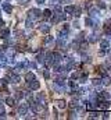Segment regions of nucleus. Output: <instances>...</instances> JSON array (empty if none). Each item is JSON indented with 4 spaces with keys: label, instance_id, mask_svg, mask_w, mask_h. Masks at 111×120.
Returning <instances> with one entry per match:
<instances>
[{
    "label": "nucleus",
    "instance_id": "nucleus-1",
    "mask_svg": "<svg viewBox=\"0 0 111 120\" xmlns=\"http://www.w3.org/2000/svg\"><path fill=\"white\" fill-rule=\"evenodd\" d=\"M39 17H40V11H39L38 8H32V10L28 11V18L36 20V18H39Z\"/></svg>",
    "mask_w": 111,
    "mask_h": 120
},
{
    "label": "nucleus",
    "instance_id": "nucleus-2",
    "mask_svg": "<svg viewBox=\"0 0 111 120\" xmlns=\"http://www.w3.org/2000/svg\"><path fill=\"white\" fill-rule=\"evenodd\" d=\"M10 35V30L6 27H0V39H7Z\"/></svg>",
    "mask_w": 111,
    "mask_h": 120
},
{
    "label": "nucleus",
    "instance_id": "nucleus-3",
    "mask_svg": "<svg viewBox=\"0 0 111 120\" xmlns=\"http://www.w3.org/2000/svg\"><path fill=\"white\" fill-rule=\"evenodd\" d=\"M28 87H29V90L31 91H36L40 88V84H39V81H35V80H32V81H29L28 82Z\"/></svg>",
    "mask_w": 111,
    "mask_h": 120
},
{
    "label": "nucleus",
    "instance_id": "nucleus-4",
    "mask_svg": "<svg viewBox=\"0 0 111 120\" xmlns=\"http://www.w3.org/2000/svg\"><path fill=\"white\" fill-rule=\"evenodd\" d=\"M8 80H10V82L17 84V82H20V75H17V74H10V75H8Z\"/></svg>",
    "mask_w": 111,
    "mask_h": 120
},
{
    "label": "nucleus",
    "instance_id": "nucleus-5",
    "mask_svg": "<svg viewBox=\"0 0 111 120\" xmlns=\"http://www.w3.org/2000/svg\"><path fill=\"white\" fill-rule=\"evenodd\" d=\"M6 103H7L8 106H11V108H14V106H15V98H11V96H7V98H6Z\"/></svg>",
    "mask_w": 111,
    "mask_h": 120
},
{
    "label": "nucleus",
    "instance_id": "nucleus-6",
    "mask_svg": "<svg viewBox=\"0 0 111 120\" xmlns=\"http://www.w3.org/2000/svg\"><path fill=\"white\" fill-rule=\"evenodd\" d=\"M3 10H4L7 14H11V11H13V7H11L8 3H4V4H3Z\"/></svg>",
    "mask_w": 111,
    "mask_h": 120
},
{
    "label": "nucleus",
    "instance_id": "nucleus-7",
    "mask_svg": "<svg viewBox=\"0 0 111 120\" xmlns=\"http://www.w3.org/2000/svg\"><path fill=\"white\" fill-rule=\"evenodd\" d=\"M27 110H28V105H21L20 109H18V113H20V115H25Z\"/></svg>",
    "mask_w": 111,
    "mask_h": 120
},
{
    "label": "nucleus",
    "instance_id": "nucleus-8",
    "mask_svg": "<svg viewBox=\"0 0 111 120\" xmlns=\"http://www.w3.org/2000/svg\"><path fill=\"white\" fill-rule=\"evenodd\" d=\"M39 30H40V32H43V34H47L49 30H50V27H49V25H46V24H42V25L39 27Z\"/></svg>",
    "mask_w": 111,
    "mask_h": 120
},
{
    "label": "nucleus",
    "instance_id": "nucleus-9",
    "mask_svg": "<svg viewBox=\"0 0 111 120\" xmlns=\"http://www.w3.org/2000/svg\"><path fill=\"white\" fill-rule=\"evenodd\" d=\"M24 96H25V94H24L22 91H17V92H15V99L20 101V99H22Z\"/></svg>",
    "mask_w": 111,
    "mask_h": 120
},
{
    "label": "nucleus",
    "instance_id": "nucleus-10",
    "mask_svg": "<svg viewBox=\"0 0 111 120\" xmlns=\"http://www.w3.org/2000/svg\"><path fill=\"white\" fill-rule=\"evenodd\" d=\"M25 80H27L28 82H29V81H32V80H35V75H33L32 73H28L27 75H25Z\"/></svg>",
    "mask_w": 111,
    "mask_h": 120
},
{
    "label": "nucleus",
    "instance_id": "nucleus-11",
    "mask_svg": "<svg viewBox=\"0 0 111 120\" xmlns=\"http://www.w3.org/2000/svg\"><path fill=\"white\" fill-rule=\"evenodd\" d=\"M50 15H52V11H50V10H45V11H43V17H45V18H49Z\"/></svg>",
    "mask_w": 111,
    "mask_h": 120
},
{
    "label": "nucleus",
    "instance_id": "nucleus-12",
    "mask_svg": "<svg viewBox=\"0 0 111 120\" xmlns=\"http://www.w3.org/2000/svg\"><path fill=\"white\" fill-rule=\"evenodd\" d=\"M57 106L61 108V109H64V108H65V102H64V101H57Z\"/></svg>",
    "mask_w": 111,
    "mask_h": 120
},
{
    "label": "nucleus",
    "instance_id": "nucleus-13",
    "mask_svg": "<svg viewBox=\"0 0 111 120\" xmlns=\"http://www.w3.org/2000/svg\"><path fill=\"white\" fill-rule=\"evenodd\" d=\"M0 117H1V119H4V117H6V116H4V108H3V105H1V103H0Z\"/></svg>",
    "mask_w": 111,
    "mask_h": 120
},
{
    "label": "nucleus",
    "instance_id": "nucleus-14",
    "mask_svg": "<svg viewBox=\"0 0 111 120\" xmlns=\"http://www.w3.org/2000/svg\"><path fill=\"white\" fill-rule=\"evenodd\" d=\"M18 3L20 4H27V3H29V0H18Z\"/></svg>",
    "mask_w": 111,
    "mask_h": 120
},
{
    "label": "nucleus",
    "instance_id": "nucleus-15",
    "mask_svg": "<svg viewBox=\"0 0 111 120\" xmlns=\"http://www.w3.org/2000/svg\"><path fill=\"white\" fill-rule=\"evenodd\" d=\"M43 74H45V78H49V77H50V74H49V71H47V70H45V73H43Z\"/></svg>",
    "mask_w": 111,
    "mask_h": 120
},
{
    "label": "nucleus",
    "instance_id": "nucleus-16",
    "mask_svg": "<svg viewBox=\"0 0 111 120\" xmlns=\"http://www.w3.org/2000/svg\"><path fill=\"white\" fill-rule=\"evenodd\" d=\"M3 25H4V21H3V20H1V17H0V27H3Z\"/></svg>",
    "mask_w": 111,
    "mask_h": 120
},
{
    "label": "nucleus",
    "instance_id": "nucleus-17",
    "mask_svg": "<svg viewBox=\"0 0 111 120\" xmlns=\"http://www.w3.org/2000/svg\"><path fill=\"white\" fill-rule=\"evenodd\" d=\"M43 1H45V0H38V3H40V4H42Z\"/></svg>",
    "mask_w": 111,
    "mask_h": 120
},
{
    "label": "nucleus",
    "instance_id": "nucleus-18",
    "mask_svg": "<svg viewBox=\"0 0 111 120\" xmlns=\"http://www.w3.org/2000/svg\"><path fill=\"white\" fill-rule=\"evenodd\" d=\"M1 102H3V98H1V96H0V103H1Z\"/></svg>",
    "mask_w": 111,
    "mask_h": 120
},
{
    "label": "nucleus",
    "instance_id": "nucleus-19",
    "mask_svg": "<svg viewBox=\"0 0 111 120\" xmlns=\"http://www.w3.org/2000/svg\"><path fill=\"white\" fill-rule=\"evenodd\" d=\"M7 1H8V0H7Z\"/></svg>",
    "mask_w": 111,
    "mask_h": 120
}]
</instances>
